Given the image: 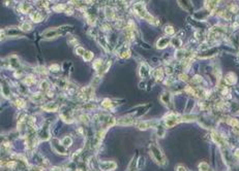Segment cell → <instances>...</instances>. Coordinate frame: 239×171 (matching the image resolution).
<instances>
[{"label":"cell","mask_w":239,"mask_h":171,"mask_svg":"<svg viewBox=\"0 0 239 171\" xmlns=\"http://www.w3.org/2000/svg\"><path fill=\"white\" fill-rule=\"evenodd\" d=\"M169 42H170L169 37H162V38L157 40V49H165L169 44Z\"/></svg>","instance_id":"8992f818"},{"label":"cell","mask_w":239,"mask_h":171,"mask_svg":"<svg viewBox=\"0 0 239 171\" xmlns=\"http://www.w3.org/2000/svg\"><path fill=\"white\" fill-rule=\"evenodd\" d=\"M53 147H54L55 150H56L57 153H59V154H62V155L66 154V150H65L64 145L62 144V143L60 144V143H58L57 141H54L53 142Z\"/></svg>","instance_id":"52a82bcc"},{"label":"cell","mask_w":239,"mask_h":171,"mask_svg":"<svg viewBox=\"0 0 239 171\" xmlns=\"http://www.w3.org/2000/svg\"><path fill=\"white\" fill-rule=\"evenodd\" d=\"M63 8H64L63 4H62V5H61V4H58V5H56V6L54 7V9H55V11H61Z\"/></svg>","instance_id":"83f0119b"},{"label":"cell","mask_w":239,"mask_h":171,"mask_svg":"<svg viewBox=\"0 0 239 171\" xmlns=\"http://www.w3.org/2000/svg\"><path fill=\"white\" fill-rule=\"evenodd\" d=\"M106 17H107V19H112L113 16H114V14H113V11L112 9H110L109 7H107L106 8Z\"/></svg>","instance_id":"44dd1931"},{"label":"cell","mask_w":239,"mask_h":171,"mask_svg":"<svg viewBox=\"0 0 239 171\" xmlns=\"http://www.w3.org/2000/svg\"><path fill=\"white\" fill-rule=\"evenodd\" d=\"M160 100L165 103V104H169V103L171 102L170 100H171V95H170V93H163V94L160 96Z\"/></svg>","instance_id":"8fae6325"},{"label":"cell","mask_w":239,"mask_h":171,"mask_svg":"<svg viewBox=\"0 0 239 171\" xmlns=\"http://www.w3.org/2000/svg\"><path fill=\"white\" fill-rule=\"evenodd\" d=\"M172 44L175 47H179L181 46V41L179 38H174L172 39Z\"/></svg>","instance_id":"484cf974"},{"label":"cell","mask_w":239,"mask_h":171,"mask_svg":"<svg viewBox=\"0 0 239 171\" xmlns=\"http://www.w3.org/2000/svg\"><path fill=\"white\" fill-rule=\"evenodd\" d=\"M230 125L234 128V131L239 134V122L236 119L230 120Z\"/></svg>","instance_id":"7c38bea8"},{"label":"cell","mask_w":239,"mask_h":171,"mask_svg":"<svg viewBox=\"0 0 239 171\" xmlns=\"http://www.w3.org/2000/svg\"><path fill=\"white\" fill-rule=\"evenodd\" d=\"M51 70H54V71H57V70H58V66H57V65H54V66H51Z\"/></svg>","instance_id":"f546056e"},{"label":"cell","mask_w":239,"mask_h":171,"mask_svg":"<svg viewBox=\"0 0 239 171\" xmlns=\"http://www.w3.org/2000/svg\"><path fill=\"white\" fill-rule=\"evenodd\" d=\"M153 74H154V76L157 77V79H160L163 77V71L162 69H157L154 72H153Z\"/></svg>","instance_id":"7402d4cb"},{"label":"cell","mask_w":239,"mask_h":171,"mask_svg":"<svg viewBox=\"0 0 239 171\" xmlns=\"http://www.w3.org/2000/svg\"><path fill=\"white\" fill-rule=\"evenodd\" d=\"M44 108L48 111H55V110H57V105L55 103H49V104L45 105Z\"/></svg>","instance_id":"5bb4252c"},{"label":"cell","mask_w":239,"mask_h":171,"mask_svg":"<svg viewBox=\"0 0 239 171\" xmlns=\"http://www.w3.org/2000/svg\"><path fill=\"white\" fill-rule=\"evenodd\" d=\"M83 58H84L85 61H90V60L93 58V54H92L91 52H86L84 54V56H83Z\"/></svg>","instance_id":"ffe728a7"},{"label":"cell","mask_w":239,"mask_h":171,"mask_svg":"<svg viewBox=\"0 0 239 171\" xmlns=\"http://www.w3.org/2000/svg\"><path fill=\"white\" fill-rule=\"evenodd\" d=\"M72 140L69 136L64 137L63 140H62V144H63L64 147H69V145L72 144Z\"/></svg>","instance_id":"2e32d148"},{"label":"cell","mask_w":239,"mask_h":171,"mask_svg":"<svg viewBox=\"0 0 239 171\" xmlns=\"http://www.w3.org/2000/svg\"><path fill=\"white\" fill-rule=\"evenodd\" d=\"M165 32L169 35H172L173 33H174V28H173L172 26H167L165 28Z\"/></svg>","instance_id":"d4e9b609"},{"label":"cell","mask_w":239,"mask_h":171,"mask_svg":"<svg viewBox=\"0 0 239 171\" xmlns=\"http://www.w3.org/2000/svg\"><path fill=\"white\" fill-rule=\"evenodd\" d=\"M76 53L78 55H80V56H84V54L86 53V51H85V50L83 49L82 47H78L76 49Z\"/></svg>","instance_id":"cb8c5ba5"},{"label":"cell","mask_w":239,"mask_h":171,"mask_svg":"<svg viewBox=\"0 0 239 171\" xmlns=\"http://www.w3.org/2000/svg\"><path fill=\"white\" fill-rule=\"evenodd\" d=\"M130 56V51H124V52H121L119 54V57L122 58V59H126Z\"/></svg>","instance_id":"603a6c76"},{"label":"cell","mask_w":239,"mask_h":171,"mask_svg":"<svg viewBox=\"0 0 239 171\" xmlns=\"http://www.w3.org/2000/svg\"><path fill=\"white\" fill-rule=\"evenodd\" d=\"M236 80H237V79H236L235 74L232 73V72H231V73H228V74H227V76H226V82H227L229 85H233V84H235Z\"/></svg>","instance_id":"ba28073f"},{"label":"cell","mask_w":239,"mask_h":171,"mask_svg":"<svg viewBox=\"0 0 239 171\" xmlns=\"http://www.w3.org/2000/svg\"><path fill=\"white\" fill-rule=\"evenodd\" d=\"M116 163L113 161H104L100 163V168L104 171H111L116 168Z\"/></svg>","instance_id":"277c9868"},{"label":"cell","mask_w":239,"mask_h":171,"mask_svg":"<svg viewBox=\"0 0 239 171\" xmlns=\"http://www.w3.org/2000/svg\"><path fill=\"white\" fill-rule=\"evenodd\" d=\"M150 153H151V156L153 157V159L157 161L160 165H165L166 164L165 156H163L162 150H160L157 144H154V143L150 144Z\"/></svg>","instance_id":"7a4b0ae2"},{"label":"cell","mask_w":239,"mask_h":171,"mask_svg":"<svg viewBox=\"0 0 239 171\" xmlns=\"http://www.w3.org/2000/svg\"><path fill=\"white\" fill-rule=\"evenodd\" d=\"M102 65H103L102 60H100V59H97V60H95L94 63H93V68H94V69H96V70H99V68H102Z\"/></svg>","instance_id":"e0dca14e"},{"label":"cell","mask_w":239,"mask_h":171,"mask_svg":"<svg viewBox=\"0 0 239 171\" xmlns=\"http://www.w3.org/2000/svg\"><path fill=\"white\" fill-rule=\"evenodd\" d=\"M31 25H30L29 23H24L23 25L21 26V30L22 31H25V32H27V31H30L31 30Z\"/></svg>","instance_id":"d6986e66"},{"label":"cell","mask_w":239,"mask_h":171,"mask_svg":"<svg viewBox=\"0 0 239 171\" xmlns=\"http://www.w3.org/2000/svg\"><path fill=\"white\" fill-rule=\"evenodd\" d=\"M212 138H213V140L217 143L220 147H223L224 144H225V141L223 140V138L220 136V135H217L216 133H212Z\"/></svg>","instance_id":"9c48e42d"},{"label":"cell","mask_w":239,"mask_h":171,"mask_svg":"<svg viewBox=\"0 0 239 171\" xmlns=\"http://www.w3.org/2000/svg\"><path fill=\"white\" fill-rule=\"evenodd\" d=\"M102 105L105 107V108H111V107H112V101H111V100H109V99H106V100L103 101Z\"/></svg>","instance_id":"ac0fdd59"},{"label":"cell","mask_w":239,"mask_h":171,"mask_svg":"<svg viewBox=\"0 0 239 171\" xmlns=\"http://www.w3.org/2000/svg\"><path fill=\"white\" fill-rule=\"evenodd\" d=\"M30 18H31V20L33 22H41L42 20V16L39 12H36V11L32 12V14L30 15Z\"/></svg>","instance_id":"30bf717a"},{"label":"cell","mask_w":239,"mask_h":171,"mask_svg":"<svg viewBox=\"0 0 239 171\" xmlns=\"http://www.w3.org/2000/svg\"><path fill=\"white\" fill-rule=\"evenodd\" d=\"M209 169H210V167H209V165H208L207 163L202 162V163H200V164H199V170H200V171H208Z\"/></svg>","instance_id":"9a60e30c"},{"label":"cell","mask_w":239,"mask_h":171,"mask_svg":"<svg viewBox=\"0 0 239 171\" xmlns=\"http://www.w3.org/2000/svg\"><path fill=\"white\" fill-rule=\"evenodd\" d=\"M135 11L138 14V16H139L140 18H142V19L147 20V21L151 22V23L154 21V18H153L149 12L146 11L145 5L142 3V2H139V3L135 4Z\"/></svg>","instance_id":"3957f363"},{"label":"cell","mask_w":239,"mask_h":171,"mask_svg":"<svg viewBox=\"0 0 239 171\" xmlns=\"http://www.w3.org/2000/svg\"><path fill=\"white\" fill-rule=\"evenodd\" d=\"M176 171H187V170L185 169V167H183V166H177Z\"/></svg>","instance_id":"f1b7e54d"},{"label":"cell","mask_w":239,"mask_h":171,"mask_svg":"<svg viewBox=\"0 0 239 171\" xmlns=\"http://www.w3.org/2000/svg\"><path fill=\"white\" fill-rule=\"evenodd\" d=\"M5 35L6 36H11V37H15V36H21L22 33L18 28H7L5 31Z\"/></svg>","instance_id":"5b68a950"},{"label":"cell","mask_w":239,"mask_h":171,"mask_svg":"<svg viewBox=\"0 0 239 171\" xmlns=\"http://www.w3.org/2000/svg\"><path fill=\"white\" fill-rule=\"evenodd\" d=\"M148 72H149V69L147 68V66L146 65H142L140 68V75L141 77H145L148 75Z\"/></svg>","instance_id":"4fadbf2b"},{"label":"cell","mask_w":239,"mask_h":171,"mask_svg":"<svg viewBox=\"0 0 239 171\" xmlns=\"http://www.w3.org/2000/svg\"><path fill=\"white\" fill-rule=\"evenodd\" d=\"M69 29H72V26H62V27H58V28H50L44 32V37L45 38H55L57 36L65 34Z\"/></svg>","instance_id":"6da1fadb"},{"label":"cell","mask_w":239,"mask_h":171,"mask_svg":"<svg viewBox=\"0 0 239 171\" xmlns=\"http://www.w3.org/2000/svg\"><path fill=\"white\" fill-rule=\"evenodd\" d=\"M134 162H135V160H133L132 163L130 164V167H128V171H136V166H134Z\"/></svg>","instance_id":"4316f807"}]
</instances>
